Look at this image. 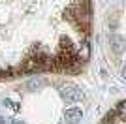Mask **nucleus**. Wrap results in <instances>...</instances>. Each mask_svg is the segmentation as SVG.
<instances>
[{
  "label": "nucleus",
  "instance_id": "obj_1",
  "mask_svg": "<svg viewBox=\"0 0 126 124\" xmlns=\"http://www.w3.org/2000/svg\"><path fill=\"white\" fill-rule=\"evenodd\" d=\"M60 96H62V100L66 103H75V102H81L83 92H81L77 87H74V85H66V87H62V90H60Z\"/></svg>",
  "mask_w": 126,
  "mask_h": 124
},
{
  "label": "nucleus",
  "instance_id": "obj_2",
  "mask_svg": "<svg viewBox=\"0 0 126 124\" xmlns=\"http://www.w3.org/2000/svg\"><path fill=\"white\" fill-rule=\"evenodd\" d=\"M64 119H66V122H70V124H77L79 120L83 119V111L79 107H70V109H66Z\"/></svg>",
  "mask_w": 126,
  "mask_h": 124
},
{
  "label": "nucleus",
  "instance_id": "obj_3",
  "mask_svg": "<svg viewBox=\"0 0 126 124\" xmlns=\"http://www.w3.org/2000/svg\"><path fill=\"white\" fill-rule=\"evenodd\" d=\"M77 58H79V62H87V60L90 58V47H89V43H87V41L79 45V49H77Z\"/></svg>",
  "mask_w": 126,
  "mask_h": 124
},
{
  "label": "nucleus",
  "instance_id": "obj_4",
  "mask_svg": "<svg viewBox=\"0 0 126 124\" xmlns=\"http://www.w3.org/2000/svg\"><path fill=\"white\" fill-rule=\"evenodd\" d=\"M113 47H115L117 53H122V49H124V40L119 36H113Z\"/></svg>",
  "mask_w": 126,
  "mask_h": 124
},
{
  "label": "nucleus",
  "instance_id": "obj_5",
  "mask_svg": "<svg viewBox=\"0 0 126 124\" xmlns=\"http://www.w3.org/2000/svg\"><path fill=\"white\" fill-rule=\"evenodd\" d=\"M117 113H119V117H121L122 120H126V100L119 103V109H117Z\"/></svg>",
  "mask_w": 126,
  "mask_h": 124
},
{
  "label": "nucleus",
  "instance_id": "obj_6",
  "mask_svg": "<svg viewBox=\"0 0 126 124\" xmlns=\"http://www.w3.org/2000/svg\"><path fill=\"white\" fill-rule=\"evenodd\" d=\"M4 103H6V105H8V107H10V109H13V111H19V103L11 102V100H8V98L4 100Z\"/></svg>",
  "mask_w": 126,
  "mask_h": 124
},
{
  "label": "nucleus",
  "instance_id": "obj_7",
  "mask_svg": "<svg viewBox=\"0 0 126 124\" xmlns=\"http://www.w3.org/2000/svg\"><path fill=\"white\" fill-rule=\"evenodd\" d=\"M40 85H42V83L38 81V79H32V81L28 83V87H30V88H36V87H40Z\"/></svg>",
  "mask_w": 126,
  "mask_h": 124
},
{
  "label": "nucleus",
  "instance_id": "obj_8",
  "mask_svg": "<svg viewBox=\"0 0 126 124\" xmlns=\"http://www.w3.org/2000/svg\"><path fill=\"white\" fill-rule=\"evenodd\" d=\"M10 122H11V124H25L23 120H15V119H10Z\"/></svg>",
  "mask_w": 126,
  "mask_h": 124
},
{
  "label": "nucleus",
  "instance_id": "obj_9",
  "mask_svg": "<svg viewBox=\"0 0 126 124\" xmlns=\"http://www.w3.org/2000/svg\"><path fill=\"white\" fill-rule=\"evenodd\" d=\"M122 77H124V79H126V66H124V68H122Z\"/></svg>",
  "mask_w": 126,
  "mask_h": 124
},
{
  "label": "nucleus",
  "instance_id": "obj_10",
  "mask_svg": "<svg viewBox=\"0 0 126 124\" xmlns=\"http://www.w3.org/2000/svg\"><path fill=\"white\" fill-rule=\"evenodd\" d=\"M105 124H113V122H105Z\"/></svg>",
  "mask_w": 126,
  "mask_h": 124
}]
</instances>
